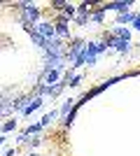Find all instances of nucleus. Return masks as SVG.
I'll use <instances>...</instances> for the list:
<instances>
[{
	"instance_id": "1",
	"label": "nucleus",
	"mask_w": 140,
	"mask_h": 156,
	"mask_svg": "<svg viewBox=\"0 0 140 156\" xmlns=\"http://www.w3.org/2000/svg\"><path fill=\"white\" fill-rule=\"evenodd\" d=\"M16 7L21 9V23L23 26H35L40 23V7L33 2H16Z\"/></svg>"
},
{
	"instance_id": "2",
	"label": "nucleus",
	"mask_w": 140,
	"mask_h": 156,
	"mask_svg": "<svg viewBox=\"0 0 140 156\" xmlns=\"http://www.w3.org/2000/svg\"><path fill=\"white\" fill-rule=\"evenodd\" d=\"M35 33L40 35V37H45L47 42H52V40H56V28H54V23H47V21H40V23H35Z\"/></svg>"
},
{
	"instance_id": "3",
	"label": "nucleus",
	"mask_w": 140,
	"mask_h": 156,
	"mask_svg": "<svg viewBox=\"0 0 140 156\" xmlns=\"http://www.w3.org/2000/svg\"><path fill=\"white\" fill-rule=\"evenodd\" d=\"M84 47H87V42H84V40H73V42H70V47L66 49V61L75 63V61H77V56L82 54V49H84Z\"/></svg>"
},
{
	"instance_id": "4",
	"label": "nucleus",
	"mask_w": 140,
	"mask_h": 156,
	"mask_svg": "<svg viewBox=\"0 0 140 156\" xmlns=\"http://www.w3.org/2000/svg\"><path fill=\"white\" fill-rule=\"evenodd\" d=\"M89 14H91V5H89V2H82V5L77 7V14H75V23H77V26H87Z\"/></svg>"
},
{
	"instance_id": "5",
	"label": "nucleus",
	"mask_w": 140,
	"mask_h": 156,
	"mask_svg": "<svg viewBox=\"0 0 140 156\" xmlns=\"http://www.w3.org/2000/svg\"><path fill=\"white\" fill-rule=\"evenodd\" d=\"M133 5V2H131V0H117V2H105V12L107 9H114V12L117 14H124V12H128V7Z\"/></svg>"
},
{
	"instance_id": "6",
	"label": "nucleus",
	"mask_w": 140,
	"mask_h": 156,
	"mask_svg": "<svg viewBox=\"0 0 140 156\" xmlns=\"http://www.w3.org/2000/svg\"><path fill=\"white\" fill-rule=\"evenodd\" d=\"M140 14L138 12H131V9H128V12H124V14H117V23H119V26H133V21L138 19Z\"/></svg>"
},
{
	"instance_id": "7",
	"label": "nucleus",
	"mask_w": 140,
	"mask_h": 156,
	"mask_svg": "<svg viewBox=\"0 0 140 156\" xmlns=\"http://www.w3.org/2000/svg\"><path fill=\"white\" fill-rule=\"evenodd\" d=\"M42 105H45V98H42V96H35L33 100H31V105H28V107H26L23 112H21V114H23V117H31L33 112H38V110H40Z\"/></svg>"
},
{
	"instance_id": "8",
	"label": "nucleus",
	"mask_w": 140,
	"mask_h": 156,
	"mask_svg": "<svg viewBox=\"0 0 140 156\" xmlns=\"http://www.w3.org/2000/svg\"><path fill=\"white\" fill-rule=\"evenodd\" d=\"M131 28H126V26H117V28H112V33H110V37H114V40H131Z\"/></svg>"
},
{
	"instance_id": "9",
	"label": "nucleus",
	"mask_w": 140,
	"mask_h": 156,
	"mask_svg": "<svg viewBox=\"0 0 140 156\" xmlns=\"http://www.w3.org/2000/svg\"><path fill=\"white\" fill-rule=\"evenodd\" d=\"M54 28H56V37H68V33H70V28H68V21L63 19V16H59V21L54 23Z\"/></svg>"
},
{
	"instance_id": "10",
	"label": "nucleus",
	"mask_w": 140,
	"mask_h": 156,
	"mask_svg": "<svg viewBox=\"0 0 140 156\" xmlns=\"http://www.w3.org/2000/svg\"><path fill=\"white\" fill-rule=\"evenodd\" d=\"M105 7L98 5L96 9H91V14H89V21H93V23H103V16H105Z\"/></svg>"
},
{
	"instance_id": "11",
	"label": "nucleus",
	"mask_w": 140,
	"mask_h": 156,
	"mask_svg": "<svg viewBox=\"0 0 140 156\" xmlns=\"http://www.w3.org/2000/svg\"><path fill=\"white\" fill-rule=\"evenodd\" d=\"M56 119H59V110H52V112H47L45 117L40 119V126H42V128H45V126L54 124V121H56Z\"/></svg>"
},
{
	"instance_id": "12",
	"label": "nucleus",
	"mask_w": 140,
	"mask_h": 156,
	"mask_svg": "<svg viewBox=\"0 0 140 156\" xmlns=\"http://www.w3.org/2000/svg\"><path fill=\"white\" fill-rule=\"evenodd\" d=\"M75 14H77V7L70 5V2H66V5H63V14H61V16H63L66 21H70V19H75Z\"/></svg>"
},
{
	"instance_id": "13",
	"label": "nucleus",
	"mask_w": 140,
	"mask_h": 156,
	"mask_svg": "<svg viewBox=\"0 0 140 156\" xmlns=\"http://www.w3.org/2000/svg\"><path fill=\"white\" fill-rule=\"evenodd\" d=\"M12 130H16V119H7L2 124V133H12Z\"/></svg>"
},
{
	"instance_id": "14",
	"label": "nucleus",
	"mask_w": 140,
	"mask_h": 156,
	"mask_svg": "<svg viewBox=\"0 0 140 156\" xmlns=\"http://www.w3.org/2000/svg\"><path fill=\"white\" fill-rule=\"evenodd\" d=\"M42 142V140H40V135H31V137H28V147H31V149H33V147H38V144H40Z\"/></svg>"
},
{
	"instance_id": "15",
	"label": "nucleus",
	"mask_w": 140,
	"mask_h": 156,
	"mask_svg": "<svg viewBox=\"0 0 140 156\" xmlns=\"http://www.w3.org/2000/svg\"><path fill=\"white\" fill-rule=\"evenodd\" d=\"M131 30H140V16L133 21V26H131Z\"/></svg>"
},
{
	"instance_id": "16",
	"label": "nucleus",
	"mask_w": 140,
	"mask_h": 156,
	"mask_svg": "<svg viewBox=\"0 0 140 156\" xmlns=\"http://www.w3.org/2000/svg\"><path fill=\"white\" fill-rule=\"evenodd\" d=\"M2 156H14V149H5V154Z\"/></svg>"
},
{
	"instance_id": "17",
	"label": "nucleus",
	"mask_w": 140,
	"mask_h": 156,
	"mask_svg": "<svg viewBox=\"0 0 140 156\" xmlns=\"http://www.w3.org/2000/svg\"><path fill=\"white\" fill-rule=\"evenodd\" d=\"M2 144H5V137H2V135H0V147H2Z\"/></svg>"
},
{
	"instance_id": "18",
	"label": "nucleus",
	"mask_w": 140,
	"mask_h": 156,
	"mask_svg": "<svg viewBox=\"0 0 140 156\" xmlns=\"http://www.w3.org/2000/svg\"><path fill=\"white\" fill-rule=\"evenodd\" d=\"M26 156H38V154H35V151H31V154H26Z\"/></svg>"
},
{
	"instance_id": "19",
	"label": "nucleus",
	"mask_w": 140,
	"mask_h": 156,
	"mask_svg": "<svg viewBox=\"0 0 140 156\" xmlns=\"http://www.w3.org/2000/svg\"><path fill=\"white\" fill-rule=\"evenodd\" d=\"M0 130H2V124H0Z\"/></svg>"
}]
</instances>
